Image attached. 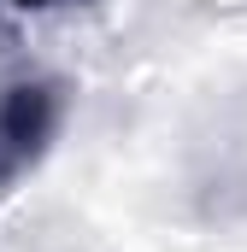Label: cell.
Here are the masks:
<instances>
[{
    "instance_id": "cell-1",
    "label": "cell",
    "mask_w": 247,
    "mask_h": 252,
    "mask_svg": "<svg viewBox=\"0 0 247 252\" xmlns=\"http://www.w3.org/2000/svg\"><path fill=\"white\" fill-rule=\"evenodd\" d=\"M65 124V82L18 76L0 88V193H12L53 147Z\"/></svg>"
},
{
    "instance_id": "cell-2",
    "label": "cell",
    "mask_w": 247,
    "mask_h": 252,
    "mask_svg": "<svg viewBox=\"0 0 247 252\" xmlns=\"http://www.w3.org/2000/svg\"><path fill=\"white\" fill-rule=\"evenodd\" d=\"M12 6H24V12H53V6H82V0H12Z\"/></svg>"
}]
</instances>
